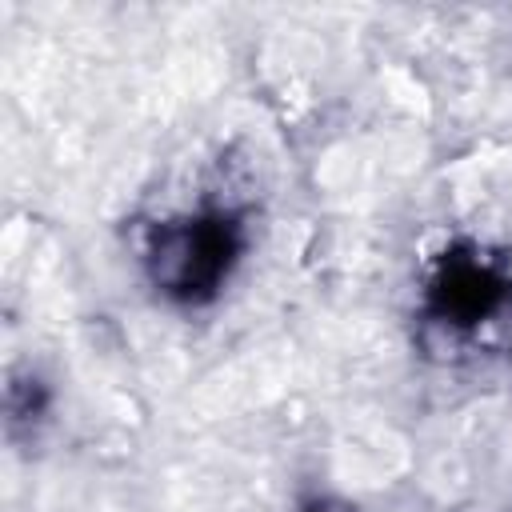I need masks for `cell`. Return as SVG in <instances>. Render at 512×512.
Returning a JSON list of instances; mask_svg holds the SVG:
<instances>
[{
    "label": "cell",
    "instance_id": "2",
    "mask_svg": "<svg viewBox=\"0 0 512 512\" xmlns=\"http://www.w3.org/2000/svg\"><path fill=\"white\" fill-rule=\"evenodd\" d=\"M512 304V272L500 256H488L484 248L456 240L448 244L424 280L420 292V316L440 332H476L492 316H500Z\"/></svg>",
    "mask_w": 512,
    "mask_h": 512
},
{
    "label": "cell",
    "instance_id": "4",
    "mask_svg": "<svg viewBox=\"0 0 512 512\" xmlns=\"http://www.w3.org/2000/svg\"><path fill=\"white\" fill-rule=\"evenodd\" d=\"M296 512H356L348 500H340V496H328V492H312V496H304L300 500V508Z\"/></svg>",
    "mask_w": 512,
    "mask_h": 512
},
{
    "label": "cell",
    "instance_id": "1",
    "mask_svg": "<svg viewBox=\"0 0 512 512\" xmlns=\"http://www.w3.org/2000/svg\"><path fill=\"white\" fill-rule=\"evenodd\" d=\"M252 248V216L232 200H204L188 212L148 224L140 272L152 296L176 312L212 308Z\"/></svg>",
    "mask_w": 512,
    "mask_h": 512
},
{
    "label": "cell",
    "instance_id": "3",
    "mask_svg": "<svg viewBox=\"0 0 512 512\" xmlns=\"http://www.w3.org/2000/svg\"><path fill=\"white\" fill-rule=\"evenodd\" d=\"M52 408H56V392L32 364L16 368L8 376V384H4V432L12 444H36L44 424L52 420Z\"/></svg>",
    "mask_w": 512,
    "mask_h": 512
}]
</instances>
